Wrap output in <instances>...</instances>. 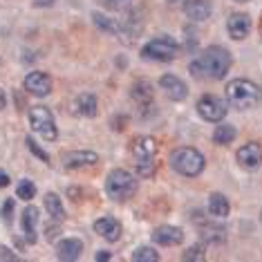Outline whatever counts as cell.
Wrapping results in <instances>:
<instances>
[{
	"label": "cell",
	"instance_id": "obj_40",
	"mask_svg": "<svg viewBox=\"0 0 262 262\" xmlns=\"http://www.w3.org/2000/svg\"><path fill=\"white\" fill-rule=\"evenodd\" d=\"M260 36H262V23H260Z\"/></svg>",
	"mask_w": 262,
	"mask_h": 262
},
{
	"label": "cell",
	"instance_id": "obj_5",
	"mask_svg": "<svg viewBox=\"0 0 262 262\" xmlns=\"http://www.w3.org/2000/svg\"><path fill=\"white\" fill-rule=\"evenodd\" d=\"M177 52H180V45L175 43V38L159 36V38H152L150 43H146L141 47V58H146V61L168 63V61H175L177 58Z\"/></svg>",
	"mask_w": 262,
	"mask_h": 262
},
{
	"label": "cell",
	"instance_id": "obj_13",
	"mask_svg": "<svg viewBox=\"0 0 262 262\" xmlns=\"http://www.w3.org/2000/svg\"><path fill=\"white\" fill-rule=\"evenodd\" d=\"M23 85L34 97H47V94H52V79L45 72H29Z\"/></svg>",
	"mask_w": 262,
	"mask_h": 262
},
{
	"label": "cell",
	"instance_id": "obj_10",
	"mask_svg": "<svg viewBox=\"0 0 262 262\" xmlns=\"http://www.w3.org/2000/svg\"><path fill=\"white\" fill-rule=\"evenodd\" d=\"M237 164L242 166V168L247 170H255L262 166V146L258 141H249V144H244L240 150H237Z\"/></svg>",
	"mask_w": 262,
	"mask_h": 262
},
{
	"label": "cell",
	"instance_id": "obj_35",
	"mask_svg": "<svg viewBox=\"0 0 262 262\" xmlns=\"http://www.w3.org/2000/svg\"><path fill=\"white\" fill-rule=\"evenodd\" d=\"M94 260H99V262H108V260H112V255H110V251H99L97 255H94Z\"/></svg>",
	"mask_w": 262,
	"mask_h": 262
},
{
	"label": "cell",
	"instance_id": "obj_36",
	"mask_svg": "<svg viewBox=\"0 0 262 262\" xmlns=\"http://www.w3.org/2000/svg\"><path fill=\"white\" fill-rule=\"evenodd\" d=\"M9 186V175L5 170H0V188H7Z\"/></svg>",
	"mask_w": 262,
	"mask_h": 262
},
{
	"label": "cell",
	"instance_id": "obj_23",
	"mask_svg": "<svg viewBox=\"0 0 262 262\" xmlns=\"http://www.w3.org/2000/svg\"><path fill=\"white\" fill-rule=\"evenodd\" d=\"M43 204H45V211L50 213V217L54 222H63L65 220V208H63V202L56 193H47L43 198Z\"/></svg>",
	"mask_w": 262,
	"mask_h": 262
},
{
	"label": "cell",
	"instance_id": "obj_11",
	"mask_svg": "<svg viewBox=\"0 0 262 262\" xmlns=\"http://www.w3.org/2000/svg\"><path fill=\"white\" fill-rule=\"evenodd\" d=\"M152 242L159 244V247H177V244L184 242V231L180 226L162 224L152 231Z\"/></svg>",
	"mask_w": 262,
	"mask_h": 262
},
{
	"label": "cell",
	"instance_id": "obj_29",
	"mask_svg": "<svg viewBox=\"0 0 262 262\" xmlns=\"http://www.w3.org/2000/svg\"><path fill=\"white\" fill-rule=\"evenodd\" d=\"M16 195H18V200H34V195H36L34 182L32 180H20L18 186H16Z\"/></svg>",
	"mask_w": 262,
	"mask_h": 262
},
{
	"label": "cell",
	"instance_id": "obj_19",
	"mask_svg": "<svg viewBox=\"0 0 262 262\" xmlns=\"http://www.w3.org/2000/svg\"><path fill=\"white\" fill-rule=\"evenodd\" d=\"M184 11H186V16L190 20L202 23V20L211 18L213 5H211V0H186L184 3Z\"/></svg>",
	"mask_w": 262,
	"mask_h": 262
},
{
	"label": "cell",
	"instance_id": "obj_8",
	"mask_svg": "<svg viewBox=\"0 0 262 262\" xmlns=\"http://www.w3.org/2000/svg\"><path fill=\"white\" fill-rule=\"evenodd\" d=\"M198 112H200V117L204 119V121L217 123V121H222V119L226 117L229 108H226V103L222 99L213 97V94H206V97H202L198 101Z\"/></svg>",
	"mask_w": 262,
	"mask_h": 262
},
{
	"label": "cell",
	"instance_id": "obj_9",
	"mask_svg": "<svg viewBox=\"0 0 262 262\" xmlns=\"http://www.w3.org/2000/svg\"><path fill=\"white\" fill-rule=\"evenodd\" d=\"M251 16L244 14V11H235V14L229 16V20H226V29H229V36L233 40H244L251 34Z\"/></svg>",
	"mask_w": 262,
	"mask_h": 262
},
{
	"label": "cell",
	"instance_id": "obj_38",
	"mask_svg": "<svg viewBox=\"0 0 262 262\" xmlns=\"http://www.w3.org/2000/svg\"><path fill=\"white\" fill-rule=\"evenodd\" d=\"M5 105H7V94H5V90H0V112L5 110Z\"/></svg>",
	"mask_w": 262,
	"mask_h": 262
},
{
	"label": "cell",
	"instance_id": "obj_32",
	"mask_svg": "<svg viewBox=\"0 0 262 262\" xmlns=\"http://www.w3.org/2000/svg\"><path fill=\"white\" fill-rule=\"evenodd\" d=\"M130 3H133V0H99V5L105 9H123V7H128Z\"/></svg>",
	"mask_w": 262,
	"mask_h": 262
},
{
	"label": "cell",
	"instance_id": "obj_6",
	"mask_svg": "<svg viewBox=\"0 0 262 262\" xmlns=\"http://www.w3.org/2000/svg\"><path fill=\"white\" fill-rule=\"evenodd\" d=\"M29 126H32V130L36 135L43 137V139L56 141L58 128H56L54 115H52L50 108H45V105H34V108L29 110Z\"/></svg>",
	"mask_w": 262,
	"mask_h": 262
},
{
	"label": "cell",
	"instance_id": "obj_41",
	"mask_svg": "<svg viewBox=\"0 0 262 262\" xmlns=\"http://www.w3.org/2000/svg\"><path fill=\"white\" fill-rule=\"evenodd\" d=\"M260 220H262V213H260Z\"/></svg>",
	"mask_w": 262,
	"mask_h": 262
},
{
	"label": "cell",
	"instance_id": "obj_33",
	"mask_svg": "<svg viewBox=\"0 0 262 262\" xmlns=\"http://www.w3.org/2000/svg\"><path fill=\"white\" fill-rule=\"evenodd\" d=\"M11 215H14V200H5V204H3V220L7 224H11Z\"/></svg>",
	"mask_w": 262,
	"mask_h": 262
},
{
	"label": "cell",
	"instance_id": "obj_20",
	"mask_svg": "<svg viewBox=\"0 0 262 262\" xmlns=\"http://www.w3.org/2000/svg\"><path fill=\"white\" fill-rule=\"evenodd\" d=\"M130 148H133V155L137 159H152L159 150L157 141H155L152 137H135Z\"/></svg>",
	"mask_w": 262,
	"mask_h": 262
},
{
	"label": "cell",
	"instance_id": "obj_26",
	"mask_svg": "<svg viewBox=\"0 0 262 262\" xmlns=\"http://www.w3.org/2000/svg\"><path fill=\"white\" fill-rule=\"evenodd\" d=\"M133 262H159V253L150 247H139L133 251Z\"/></svg>",
	"mask_w": 262,
	"mask_h": 262
},
{
	"label": "cell",
	"instance_id": "obj_18",
	"mask_svg": "<svg viewBox=\"0 0 262 262\" xmlns=\"http://www.w3.org/2000/svg\"><path fill=\"white\" fill-rule=\"evenodd\" d=\"M83 253V242L76 240V237H65L56 244V258L63 262H74L79 260Z\"/></svg>",
	"mask_w": 262,
	"mask_h": 262
},
{
	"label": "cell",
	"instance_id": "obj_34",
	"mask_svg": "<svg viewBox=\"0 0 262 262\" xmlns=\"http://www.w3.org/2000/svg\"><path fill=\"white\" fill-rule=\"evenodd\" d=\"M0 260H9V262H20V255H16L11 249L0 247Z\"/></svg>",
	"mask_w": 262,
	"mask_h": 262
},
{
	"label": "cell",
	"instance_id": "obj_1",
	"mask_svg": "<svg viewBox=\"0 0 262 262\" xmlns=\"http://www.w3.org/2000/svg\"><path fill=\"white\" fill-rule=\"evenodd\" d=\"M231 65H233L231 52L222 45H211V47H204V52L190 61L188 72L193 74L195 79L222 81L224 76L229 74Z\"/></svg>",
	"mask_w": 262,
	"mask_h": 262
},
{
	"label": "cell",
	"instance_id": "obj_30",
	"mask_svg": "<svg viewBox=\"0 0 262 262\" xmlns=\"http://www.w3.org/2000/svg\"><path fill=\"white\" fill-rule=\"evenodd\" d=\"M155 170H157V164H155L152 159H139V162H137V172H139L141 177H152Z\"/></svg>",
	"mask_w": 262,
	"mask_h": 262
},
{
	"label": "cell",
	"instance_id": "obj_31",
	"mask_svg": "<svg viewBox=\"0 0 262 262\" xmlns=\"http://www.w3.org/2000/svg\"><path fill=\"white\" fill-rule=\"evenodd\" d=\"M25 144H27V148H29V150H32V152H34V155H36V157L40 159V162L50 164V155H47L45 150H40V148H38V144H36V141H34V137H25Z\"/></svg>",
	"mask_w": 262,
	"mask_h": 262
},
{
	"label": "cell",
	"instance_id": "obj_2",
	"mask_svg": "<svg viewBox=\"0 0 262 262\" xmlns=\"http://www.w3.org/2000/svg\"><path fill=\"white\" fill-rule=\"evenodd\" d=\"M226 101L237 110H251L260 103L262 88L249 79H233L226 83Z\"/></svg>",
	"mask_w": 262,
	"mask_h": 262
},
{
	"label": "cell",
	"instance_id": "obj_16",
	"mask_svg": "<svg viewBox=\"0 0 262 262\" xmlns=\"http://www.w3.org/2000/svg\"><path fill=\"white\" fill-rule=\"evenodd\" d=\"M72 108H74L76 115H81V117H85V119H94V117L99 115V99H97V94L81 92L79 97L74 99Z\"/></svg>",
	"mask_w": 262,
	"mask_h": 262
},
{
	"label": "cell",
	"instance_id": "obj_25",
	"mask_svg": "<svg viewBox=\"0 0 262 262\" xmlns=\"http://www.w3.org/2000/svg\"><path fill=\"white\" fill-rule=\"evenodd\" d=\"M237 137V130L233 126H229V123H222L220 128H215V133H213V141H215L217 146H229L233 144Z\"/></svg>",
	"mask_w": 262,
	"mask_h": 262
},
{
	"label": "cell",
	"instance_id": "obj_21",
	"mask_svg": "<svg viewBox=\"0 0 262 262\" xmlns=\"http://www.w3.org/2000/svg\"><path fill=\"white\" fill-rule=\"evenodd\" d=\"M208 213H211L213 217H220V220L229 217V213H231L229 200H226L222 193H213L211 198H208Z\"/></svg>",
	"mask_w": 262,
	"mask_h": 262
},
{
	"label": "cell",
	"instance_id": "obj_22",
	"mask_svg": "<svg viewBox=\"0 0 262 262\" xmlns=\"http://www.w3.org/2000/svg\"><path fill=\"white\" fill-rule=\"evenodd\" d=\"M198 231H200V235H202V240L204 242H211V244H222L226 240V231H224V226H220V224H198Z\"/></svg>",
	"mask_w": 262,
	"mask_h": 262
},
{
	"label": "cell",
	"instance_id": "obj_39",
	"mask_svg": "<svg viewBox=\"0 0 262 262\" xmlns=\"http://www.w3.org/2000/svg\"><path fill=\"white\" fill-rule=\"evenodd\" d=\"M235 3H251V0H235Z\"/></svg>",
	"mask_w": 262,
	"mask_h": 262
},
{
	"label": "cell",
	"instance_id": "obj_28",
	"mask_svg": "<svg viewBox=\"0 0 262 262\" xmlns=\"http://www.w3.org/2000/svg\"><path fill=\"white\" fill-rule=\"evenodd\" d=\"M182 260H184V262H204V260H206L204 247H202V244H193V247H188L186 251H184Z\"/></svg>",
	"mask_w": 262,
	"mask_h": 262
},
{
	"label": "cell",
	"instance_id": "obj_14",
	"mask_svg": "<svg viewBox=\"0 0 262 262\" xmlns=\"http://www.w3.org/2000/svg\"><path fill=\"white\" fill-rule=\"evenodd\" d=\"M92 229L97 231V233L103 237V240H108V242H117L119 237H121V233H123L121 222H119V220H115V217H110V215L99 217L97 222H94Z\"/></svg>",
	"mask_w": 262,
	"mask_h": 262
},
{
	"label": "cell",
	"instance_id": "obj_12",
	"mask_svg": "<svg viewBox=\"0 0 262 262\" xmlns=\"http://www.w3.org/2000/svg\"><path fill=\"white\" fill-rule=\"evenodd\" d=\"M97 164H99V155L92 150H72L63 155V166L70 170L90 168V166H97Z\"/></svg>",
	"mask_w": 262,
	"mask_h": 262
},
{
	"label": "cell",
	"instance_id": "obj_17",
	"mask_svg": "<svg viewBox=\"0 0 262 262\" xmlns=\"http://www.w3.org/2000/svg\"><path fill=\"white\" fill-rule=\"evenodd\" d=\"M20 226L29 244H36L38 240V208L36 206H25L20 215Z\"/></svg>",
	"mask_w": 262,
	"mask_h": 262
},
{
	"label": "cell",
	"instance_id": "obj_27",
	"mask_svg": "<svg viewBox=\"0 0 262 262\" xmlns=\"http://www.w3.org/2000/svg\"><path fill=\"white\" fill-rule=\"evenodd\" d=\"M92 20H94V25H97L99 29H103V32L119 34V23L110 20L108 16H103V14H97V11H94V14H92Z\"/></svg>",
	"mask_w": 262,
	"mask_h": 262
},
{
	"label": "cell",
	"instance_id": "obj_4",
	"mask_svg": "<svg viewBox=\"0 0 262 262\" xmlns=\"http://www.w3.org/2000/svg\"><path fill=\"white\" fill-rule=\"evenodd\" d=\"M137 188H139L137 180L130 175L128 170H123V168L110 170L108 177H105V193H108L110 200L126 202V200H130L137 193Z\"/></svg>",
	"mask_w": 262,
	"mask_h": 262
},
{
	"label": "cell",
	"instance_id": "obj_24",
	"mask_svg": "<svg viewBox=\"0 0 262 262\" xmlns=\"http://www.w3.org/2000/svg\"><path fill=\"white\" fill-rule=\"evenodd\" d=\"M130 97H133L139 105H146L152 101V85L148 81H135L130 88Z\"/></svg>",
	"mask_w": 262,
	"mask_h": 262
},
{
	"label": "cell",
	"instance_id": "obj_37",
	"mask_svg": "<svg viewBox=\"0 0 262 262\" xmlns=\"http://www.w3.org/2000/svg\"><path fill=\"white\" fill-rule=\"evenodd\" d=\"M54 0H34V7H52Z\"/></svg>",
	"mask_w": 262,
	"mask_h": 262
},
{
	"label": "cell",
	"instance_id": "obj_7",
	"mask_svg": "<svg viewBox=\"0 0 262 262\" xmlns=\"http://www.w3.org/2000/svg\"><path fill=\"white\" fill-rule=\"evenodd\" d=\"M144 11L141 9H133L126 14V18H123L121 23H119V34L117 36H121L123 43H133V40L139 36L141 32H144Z\"/></svg>",
	"mask_w": 262,
	"mask_h": 262
},
{
	"label": "cell",
	"instance_id": "obj_3",
	"mask_svg": "<svg viewBox=\"0 0 262 262\" xmlns=\"http://www.w3.org/2000/svg\"><path fill=\"white\" fill-rule=\"evenodd\" d=\"M168 162H170V168L184 177H198L202 175V170L206 166L204 155L198 148H177V150H172Z\"/></svg>",
	"mask_w": 262,
	"mask_h": 262
},
{
	"label": "cell",
	"instance_id": "obj_15",
	"mask_svg": "<svg viewBox=\"0 0 262 262\" xmlns=\"http://www.w3.org/2000/svg\"><path fill=\"white\" fill-rule=\"evenodd\" d=\"M159 85H162V90L168 94V99H172V101H184L188 97L186 83L175 74H164L162 79H159Z\"/></svg>",
	"mask_w": 262,
	"mask_h": 262
}]
</instances>
